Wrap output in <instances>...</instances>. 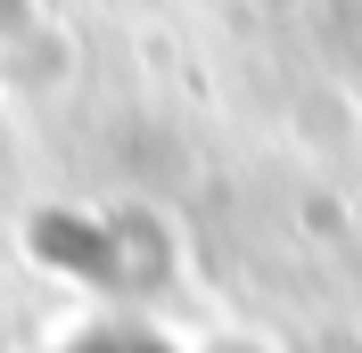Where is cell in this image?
<instances>
[{
  "label": "cell",
  "mask_w": 362,
  "mask_h": 353,
  "mask_svg": "<svg viewBox=\"0 0 362 353\" xmlns=\"http://www.w3.org/2000/svg\"><path fill=\"white\" fill-rule=\"evenodd\" d=\"M90 353H148V345H90Z\"/></svg>",
  "instance_id": "1"
}]
</instances>
